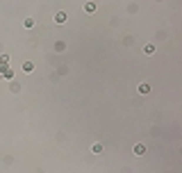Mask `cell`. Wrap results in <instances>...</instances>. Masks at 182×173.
Masks as SVG:
<instances>
[{
    "mask_svg": "<svg viewBox=\"0 0 182 173\" xmlns=\"http://www.w3.org/2000/svg\"><path fill=\"white\" fill-rule=\"evenodd\" d=\"M23 71H25V73H32V71H34V64H32V61H25V64H23Z\"/></svg>",
    "mask_w": 182,
    "mask_h": 173,
    "instance_id": "obj_6",
    "label": "cell"
},
{
    "mask_svg": "<svg viewBox=\"0 0 182 173\" xmlns=\"http://www.w3.org/2000/svg\"><path fill=\"white\" fill-rule=\"evenodd\" d=\"M55 21H57V23H64V21H66V11H57V14H55Z\"/></svg>",
    "mask_w": 182,
    "mask_h": 173,
    "instance_id": "obj_2",
    "label": "cell"
},
{
    "mask_svg": "<svg viewBox=\"0 0 182 173\" xmlns=\"http://www.w3.org/2000/svg\"><path fill=\"white\" fill-rule=\"evenodd\" d=\"M84 11H87V14H93V11H96V5H93V2H84Z\"/></svg>",
    "mask_w": 182,
    "mask_h": 173,
    "instance_id": "obj_4",
    "label": "cell"
},
{
    "mask_svg": "<svg viewBox=\"0 0 182 173\" xmlns=\"http://www.w3.org/2000/svg\"><path fill=\"white\" fill-rule=\"evenodd\" d=\"M148 91H150V84L148 82H141L139 84V94H148Z\"/></svg>",
    "mask_w": 182,
    "mask_h": 173,
    "instance_id": "obj_3",
    "label": "cell"
},
{
    "mask_svg": "<svg viewBox=\"0 0 182 173\" xmlns=\"http://www.w3.org/2000/svg\"><path fill=\"white\" fill-rule=\"evenodd\" d=\"M134 155H146V146H143V144H137V146H134Z\"/></svg>",
    "mask_w": 182,
    "mask_h": 173,
    "instance_id": "obj_1",
    "label": "cell"
},
{
    "mask_svg": "<svg viewBox=\"0 0 182 173\" xmlns=\"http://www.w3.org/2000/svg\"><path fill=\"white\" fill-rule=\"evenodd\" d=\"M143 52H146V55H153V52H155V46H153V43H146V46H143Z\"/></svg>",
    "mask_w": 182,
    "mask_h": 173,
    "instance_id": "obj_5",
    "label": "cell"
},
{
    "mask_svg": "<svg viewBox=\"0 0 182 173\" xmlns=\"http://www.w3.org/2000/svg\"><path fill=\"white\" fill-rule=\"evenodd\" d=\"M91 150H93V153H100V150H103V146H100V144H93V146H91Z\"/></svg>",
    "mask_w": 182,
    "mask_h": 173,
    "instance_id": "obj_7",
    "label": "cell"
}]
</instances>
